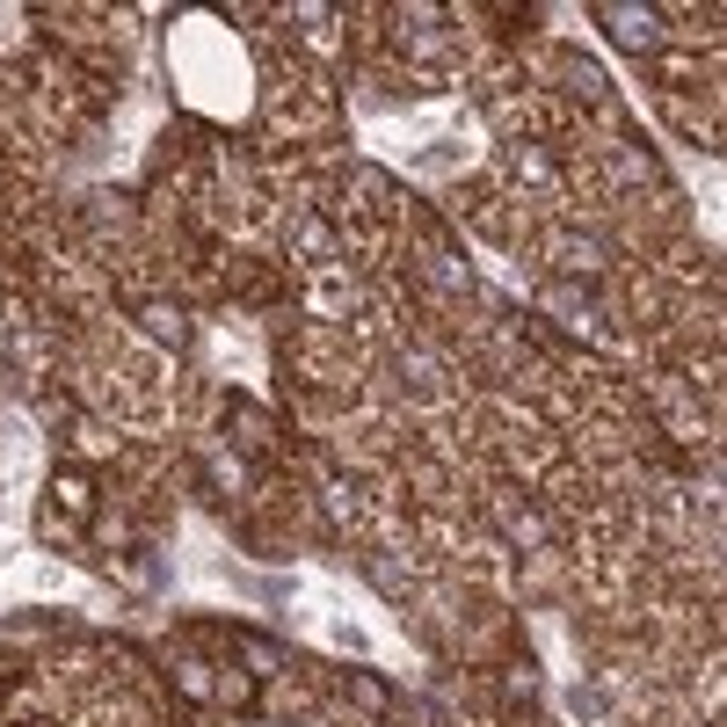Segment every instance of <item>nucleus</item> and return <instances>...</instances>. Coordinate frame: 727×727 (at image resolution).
<instances>
[{
  "mask_svg": "<svg viewBox=\"0 0 727 727\" xmlns=\"http://www.w3.org/2000/svg\"><path fill=\"white\" fill-rule=\"evenodd\" d=\"M597 23H604V29H618V37H626L633 51H648L654 37H662V23H654L648 8H597Z\"/></svg>",
  "mask_w": 727,
  "mask_h": 727,
  "instance_id": "1",
  "label": "nucleus"
},
{
  "mask_svg": "<svg viewBox=\"0 0 727 727\" xmlns=\"http://www.w3.org/2000/svg\"><path fill=\"white\" fill-rule=\"evenodd\" d=\"M59 502H66V509H73V516H80V509L95 502V487L80 481V473H59Z\"/></svg>",
  "mask_w": 727,
  "mask_h": 727,
  "instance_id": "2",
  "label": "nucleus"
}]
</instances>
